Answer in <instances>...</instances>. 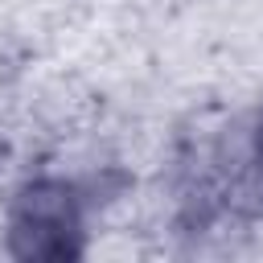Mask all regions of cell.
Instances as JSON below:
<instances>
[{
    "mask_svg": "<svg viewBox=\"0 0 263 263\" xmlns=\"http://www.w3.org/2000/svg\"><path fill=\"white\" fill-rule=\"evenodd\" d=\"M78 234H82V205H78L74 185L37 181L16 197V210H12L16 255L62 259L78 251Z\"/></svg>",
    "mask_w": 263,
    "mask_h": 263,
    "instance_id": "cell-1",
    "label": "cell"
},
{
    "mask_svg": "<svg viewBox=\"0 0 263 263\" xmlns=\"http://www.w3.org/2000/svg\"><path fill=\"white\" fill-rule=\"evenodd\" d=\"M255 164H259V177H263V132H259V148H255Z\"/></svg>",
    "mask_w": 263,
    "mask_h": 263,
    "instance_id": "cell-2",
    "label": "cell"
}]
</instances>
